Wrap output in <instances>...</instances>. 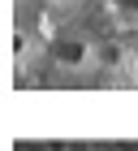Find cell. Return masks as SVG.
Returning <instances> with one entry per match:
<instances>
[{"label":"cell","instance_id":"obj_1","mask_svg":"<svg viewBox=\"0 0 138 151\" xmlns=\"http://www.w3.org/2000/svg\"><path fill=\"white\" fill-rule=\"evenodd\" d=\"M52 60L56 65H69V69H82L91 60V43L78 39V35H60V39H52Z\"/></svg>","mask_w":138,"mask_h":151},{"label":"cell","instance_id":"obj_2","mask_svg":"<svg viewBox=\"0 0 138 151\" xmlns=\"http://www.w3.org/2000/svg\"><path fill=\"white\" fill-rule=\"evenodd\" d=\"M116 13H121V22H138V0H108Z\"/></svg>","mask_w":138,"mask_h":151}]
</instances>
